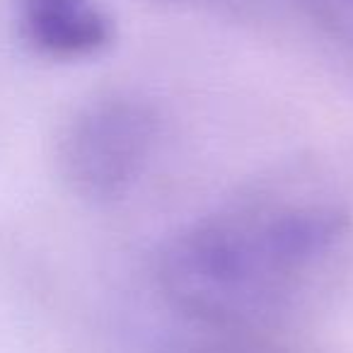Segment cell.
<instances>
[{
  "label": "cell",
  "instance_id": "6da1fadb",
  "mask_svg": "<svg viewBox=\"0 0 353 353\" xmlns=\"http://www.w3.org/2000/svg\"><path fill=\"white\" fill-rule=\"evenodd\" d=\"M351 256V199L283 179L176 228L152 259V285L194 329L271 336L329 293Z\"/></svg>",
  "mask_w": 353,
  "mask_h": 353
},
{
  "label": "cell",
  "instance_id": "7a4b0ae2",
  "mask_svg": "<svg viewBox=\"0 0 353 353\" xmlns=\"http://www.w3.org/2000/svg\"><path fill=\"white\" fill-rule=\"evenodd\" d=\"M162 114L152 99L112 90L83 102L59 136L56 162L80 201L109 206L131 196L157 160Z\"/></svg>",
  "mask_w": 353,
  "mask_h": 353
},
{
  "label": "cell",
  "instance_id": "3957f363",
  "mask_svg": "<svg viewBox=\"0 0 353 353\" xmlns=\"http://www.w3.org/2000/svg\"><path fill=\"white\" fill-rule=\"evenodd\" d=\"M17 34L49 61H90L117 39V20L102 0H12Z\"/></svg>",
  "mask_w": 353,
  "mask_h": 353
},
{
  "label": "cell",
  "instance_id": "277c9868",
  "mask_svg": "<svg viewBox=\"0 0 353 353\" xmlns=\"http://www.w3.org/2000/svg\"><path fill=\"white\" fill-rule=\"evenodd\" d=\"M298 10L339 59L353 65V0H295Z\"/></svg>",
  "mask_w": 353,
  "mask_h": 353
},
{
  "label": "cell",
  "instance_id": "5b68a950",
  "mask_svg": "<svg viewBox=\"0 0 353 353\" xmlns=\"http://www.w3.org/2000/svg\"><path fill=\"white\" fill-rule=\"evenodd\" d=\"M167 3H179V6H187V3H192V6H201V3H216V0H167Z\"/></svg>",
  "mask_w": 353,
  "mask_h": 353
}]
</instances>
